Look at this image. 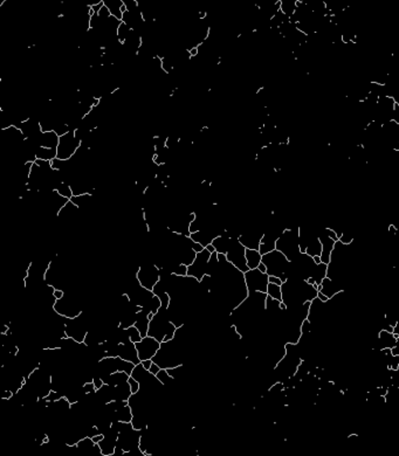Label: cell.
<instances>
[{
	"label": "cell",
	"mask_w": 399,
	"mask_h": 456,
	"mask_svg": "<svg viewBox=\"0 0 399 456\" xmlns=\"http://www.w3.org/2000/svg\"><path fill=\"white\" fill-rule=\"evenodd\" d=\"M319 286L310 284L306 280L288 278L282 283V302L288 307H296L311 302L317 297Z\"/></svg>",
	"instance_id": "1"
},
{
	"label": "cell",
	"mask_w": 399,
	"mask_h": 456,
	"mask_svg": "<svg viewBox=\"0 0 399 456\" xmlns=\"http://www.w3.org/2000/svg\"><path fill=\"white\" fill-rule=\"evenodd\" d=\"M262 262L267 267V274L270 276L280 277L283 282L288 280L290 261L282 252L274 249V251L262 255Z\"/></svg>",
	"instance_id": "2"
},
{
	"label": "cell",
	"mask_w": 399,
	"mask_h": 456,
	"mask_svg": "<svg viewBox=\"0 0 399 456\" xmlns=\"http://www.w3.org/2000/svg\"><path fill=\"white\" fill-rule=\"evenodd\" d=\"M317 264L319 263L315 262L313 256L308 255L307 253H301L294 260L290 261L288 278L307 281L310 277H313L314 273L316 272Z\"/></svg>",
	"instance_id": "3"
},
{
	"label": "cell",
	"mask_w": 399,
	"mask_h": 456,
	"mask_svg": "<svg viewBox=\"0 0 399 456\" xmlns=\"http://www.w3.org/2000/svg\"><path fill=\"white\" fill-rule=\"evenodd\" d=\"M276 249L282 252L289 261L294 260L299 254L300 249V227L285 228L282 234L276 241Z\"/></svg>",
	"instance_id": "4"
},
{
	"label": "cell",
	"mask_w": 399,
	"mask_h": 456,
	"mask_svg": "<svg viewBox=\"0 0 399 456\" xmlns=\"http://www.w3.org/2000/svg\"><path fill=\"white\" fill-rule=\"evenodd\" d=\"M53 310L63 318H76L83 312L79 300L73 292H66L62 298L54 302Z\"/></svg>",
	"instance_id": "5"
},
{
	"label": "cell",
	"mask_w": 399,
	"mask_h": 456,
	"mask_svg": "<svg viewBox=\"0 0 399 456\" xmlns=\"http://www.w3.org/2000/svg\"><path fill=\"white\" fill-rule=\"evenodd\" d=\"M136 277L142 287L152 290L161 280V268L156 262H145L137 268Z\"/></svg>",
	"instance_id": "6"
},
{
	"label": "cell",
	"mask_w": 399,
	"mask_h": 456,
	"mask_svg": "<svg viewBox=\"0 0 399 456\" xmlns=\"http://www.w3.org/2000/svg\"><path fill=\"white\" fill-rule=\"evenodd\" d=\"M81 144L82 142L75 130H71L65 135L60 136V142L57 145V158L71 159L80 149Z\"/></svg>",
	"instance_id": "7"
},
{
	"label": "cell",
	"mask_w": 399,
	"mask_h": 456,
	"mask_svg": "<svg viewBox=\"0 0 399 456\" xmlns=\"http://www.w3.org/2000/svg\"><path fill=\"white\" fill-rule=\"evenodd\" d=\"M226 257L228 262L232 263L234 267L241 270V272L246 273L250 270L247 266V261H246V247L240 242L238 237H232L231 239L230 248L226 253Z\"/></svg>",
	"instance_id": "8"
},
{
	"label": "cell",
	"mask_w": 399,
	"mask_h": 456,
	"mask_svg": "<svg viewBox=\"0 0 399 456\" xmlns=\"http://www.w3.org/2000/svg\"><path fill=\"white\" fill-rule=\"evenodd\" d=\"M245 280L250 292H266L267 294L270 275L258 268L250 269L245 273Z\"/></svg>",
	"instance_id": "9"
},
{
	"label": "cell",
	"mask_w": 399,
	"mask_h": 456,
	"mask_svg": "<svg viewBox=\"0 0 399 456\" xmlns=\"http://www.w3.org/2000/svg\"><path fill=\"white\" fill-rule=\"evenodd\" d=\"M211 253L209 249L205 247L201 252H199L197 254V257L191 266H189V272H187V275L189 276H193L196 277L197 280L200 281L205 275L207 274V266H209V260L211 257Z\"/></svg>",
	"instance_id": "10"
},
{
	"label": "cell",
	"mask_w": 399,
	"mask_h": 456,
	"mask_svg": "<svg viewBox=\"0 0 399 456\" xmlns=\"http://www.w3.org/2000/svg\"><path fill=\"white\" fill-rule=\"evenodd\" d=\"M135 345L137 348L138 357L142 362V360L154 358L158 348L161 347V342L151 336H145L142 338L141 342L135 343Z\"/></svg>",
	"instance_id": "11"
},
{
	"label": "cell",
	"mask_w": 399,
	"mask_h": 456,
	"mask_svg": "<svg viewBox=\"0 0 399 456\" xmlns=\"http://www.w3.org/2000/svg\"><path fill=\"white\" fill-rule=\"evenodd\" d=\"M117 357H121V358L128 360V362H132L136 365L141 363L135 343H132L131 341L118 343Z\"/></svg>",
	"instance_id": "12"
},
{
	"label": "cell",
	"mask_w": 399,
	"mask_h": 456,
	"mask_svg": "<svg viewBox=\"0 0 399 456\" xmlns=\"http://www.w3.org/2000/svg\"><path fill=\"white\" fill-rule=\"evenodd\" d=\"M398 335L389 332L387 330H381L377 338L372 344V350H383V348H392L397 345Z\"/></svg>",
	"instance_id": "13"
},
{
	"label": "cell",
	"mask_w": 399,
	"mask_h": 456,
	"mask_svg": "<svg viewBox=\"0 0 399 456\" xmlns=\"http://www.w3.org/2000/svg\"><path fill=\"white\" fill-rule=\"evenodd\" d=\"M265 231H259V229H251V231L245 232L239 235V241L248 249H258L260 248V242H261L262 237H264Z\"/></svg>",
	"instance_id": "14"
},
{
	"label": "cell",
	"mask_w": 399,
	"mask_h": 456,
	"mask_svg": "<svg viewBox=\"0 0 399 456\" xmlns=\"http://www.w3.org/2000/svg\"><path fill=\"white\" fill-rule=\"evenodd\" d=\"M320 240L322 243V254H321V260L323 263L329 264L330 262L331 253L334 251L335 245H336V240L332 237L326 232V228H323L320 233Z\"/></svg>",
	"instance_id": "15"
},
{
	"label": "cell",
	"mask_w": 399,
	"mask_h": 456,
	"mask_svg": "<svg viewBox=\"0 0 399 456\" xmlns=\"http://www.w3.org/2000/svg\"><path fill=\"white\" fill-rule=\"evenodd\" d=\"M60 142V136L55 131H42L37 137L39 146L47 147V149L57 150V145Z\"/></svg>",
	"instance_id": "16"
},
{
	"label": "cell",
	"mask_w": 399,
	"mask_h": 456,
	"mask_svg": "<svg viewBox=\"0 0 399 456\" xmlns=\"http://www.w3.org/2000/svg\"><path fill=\"white\" fill-rule=\"evenodd\" d=\"M321 286H322V289H321L320 292H323V294H325L326 296H328L329 298H332L335 295H337L338 292H344V288H343L342 284L336 282V281L331 280V278L328 277V276H326L325 280L322 281Z\"/></svg>",
	"instance_id": "17"
},
{
	"label": "cell",
	"mask_w": 399,
	"mask_h": 456,
	"mask_svg": "<svg viewBox=\"0 0 399 456\" xmlns=\"http://www.w3.org/2000/svg\"><path fill=\"white\" fill-rule=\"evenodd\" d=\"M102 2L103 5L108 8L112 17L122 20L123 13L127 11L123 0H102Z\"/></svg>",
	"instance_id": "18"
},
{
	"label": "cell",
	"mask_w": 399,
	"mask_h": 456,
	"mask_svg": "<svg viewBox=\"0 0 399 456\" xmlns=\"http://www.w3.org/2000/svg\"><path fill=\"white\" fill-rule=\"evenodd\" d=\"M129 377H130V374L123 372V371H116V372L105 377V378H103V382H105V384L107 385L118 386L128 382Z\"/></svg>",
	"instance_id": "19"
},
{
	"label": "cell",
	"mask_w": 399,
	"mask_h": 456,
	"mask_svg": "<svg viewBox=\"0 0 399 456\" xmlns=\"http://www.w3.org/2000/svg\"><path fill=\"white\" fill-rule=\"evenodd\" d=\"M79 211H80V208L77 207V206L75 205L72 200H69L67 204L63 206L61 210L59 211L56 218H60V219H63V220L73 219V218L77 216Z\"/></svg>",
	"instance_id": "20"
},
{
	"label": "cell",
	"mask_w": 399,
	"mask_h": 456,
	"mask_svg": "<svg viewBox=\"0 0 399 456\" xmlns=\"http://www.w3.org/2000/svg\"><path fill=\"white\" fill-rule=\"evenodd\" d=\"M246 261H247V266L250 269L258 268L262 261V254L258 249L246 248Z\"/></svg>",
	"instance_id": "21"
},
{
	"label": "cell",
	"mask_w": 399,
	"mask_h": 456,
	"mask_svg": "<svg viewBox=\"0 0 399 456\" xmlns=\"http://www.w3.org/2000/svg\"><path fill=\"white\" fill-rule=\"evenodd\" d=\"M92 198H94V194L83 193V194H79V196H73L71 200L77 206V207L80 208V211H81V210H85V208L91 205Z\"/></svg>",
	"instance_id": "22"
},
{
	"label": "cell",
	"mask_w": 399,
	"mask_h": 456,
	"mask_svg": "<svg viewBox=\"0 0 399 456\" xmlns=\"http://www.w3.org/2000/svg\"><path fill=\"white\" fill-rule=\"evenodd\" d=\"M306 253L310 256H321L322 254V243H321L320 237H314L306 247Z\"/></svg>",
	"instance_id": "23"
},
{
	"label": "cell",
	"mask_w": 399,
	"mask_h": 456,
	"mask_svg": "<svg viewBox=\"0 0 399 456\" xmlns=\"http://www.w3.org/2000/svg\"><path fill=\"white\" fill-rule=\"evenodd\" d=\"M299 2L300 0H280V10L290 18L296 11Z\"/></svg>",
	"instance_id": "24"
},
{
	"label": "cell",
	"mask_w": 399,
	"mask_h": 456,
	"mask_svg": "<svg viewBox=\"0 0 399 456\" xmlns=\"http://www.w3.org/2000/svg\"><path fill=\"white\" fill-rule=\"evenodd\" d=\"M55 190L57 191V193H60L62 197H65V198H67V199H69V200H71V199H72V197L74 196V194H73V190H72L71 185H69L68 182H59V184H57V186H56Z\"/></svg>",
	"instance_id": "25"
},
{
	"label": "cell",
	"mask_w": 399,
	"mask_h": 456,
	"mask_svg": "<svg viewBox=\"0 0 399 456\" xmlns=\"http://www.w3.org/2000/svg\"><path fill=\"white\" fill-rule=\"evenodd\" d=\"M267 295L271 296L272 298H275V300L282 301L281 286L270 282V284H268V289H267Z\"/></svg>",
	"instance_id": "26"
},
{
	"label": "cell",
	"mask_w": 399,
	"mask_h": 456,
	"mask_svg": "<svg viewBox=\"0 0 399 456\" xmlns=\"http://www.w3.org/2000/svg\"><path fill=\"white\" fill-rule=\"evenodd\" d=\"M130 32H131V28H130L129 26L126 24V22L121 21V24L117 28V39H118V41H121V42L126 41L127 37L129 36Z\"/></svg>",
	"instance_id": "27"
},
{
	"label": "cell",
	"mask_w": 399,
	"mask_h": 456,
	"mask_svg": "<svg viewBox=\"0 0 399 456\" xmlns=\"http://www.w3.org/2000/svg\"><path fill=\"white\" fill-rule=\"evenodd\" d=\"M156 377H157V379L160 380L163 386H166V385L171 384L172 382H175V379L172 378L171 374L169 373V371H167L166 368H161V371L156 374Z\"/></svg>",
	"instance_id": "28"
},
{
	"label": "cell",
	"mask_w": 399,
	"mask_h": 456,
	"mask_svg": "<svg viewBox=\"0 0 399 456\" xmlns=\"http://www.w3.org/2000/svg\"><path fill=\"white\" fill-rule=\"evenodd\" d=\"M127 330V335H128V338L130 339V341H131L132 343H138V342H141L142 341V338H143V336H142V333H141V331L137 329V328L135 327V325H131V327H129L128 329H126Z\"/></svg>",
	"instance_id": "29"
},
{
	"label": "cell",
	"mask_w": 399,
	"mask_h": 456,
	"mask_svg": "<svg viewBox=\"0 0 399 456\" xmlns=\"http://www.w3.org/2000/svg\"><path fill=\"white\" fill-rule=\"evenodd\" d=\"M187 272H189V266L184 263H178L172 270V274L178 275V276H187Z\"/></svg>",
	"instance_id": "30"
},
{
	"label": "cell",
	"mask_w": 399,
	"mask_h": 456,
	"mask_svg": "<svg viewBox=\"0 0 399 456\" xmlns=\"http://www.w3.org/2000/svg\"><path fill=\"white\" fill-rule=\"evenodd\" d=\"M128 383H129L130 388H131V393H132V394H134V393H137V392L141 390V384H140V382H138L137 379H135L132 376H130V377H129Z\"/></svg>",
	"instance_id": "31"
},
{
	"label": "cell",
	"mask_w": 399,
	"mask_h": 456,
	"mask_svg": "<svg viewBox=\"0 0 399 456\" xmlns=\"http://www.w3.org/2000/svg\"><path fill=\"white\" fill-rule=\"evenodd\" d=\"M124 6H126L127 11H136L140 10V4H138L137 0H123Z\"/></svg>",
	"instance_id": "32"
},
{
	"label": "cell",
	"mask_w": 399,
	"mask_h": 456,
	"mask_svg": "<svg viewBox=\"0 0 399 456\" xmlns=\"http://www.w3.org/2000/svg\"><path fill=\"white\" fill-rule=\"evenodd\" d=\"M338 240H340L342 243H344V245H351V243L355 241L354 237H352L351 234L346 233V232H343L342 235H341L340 239H338Z\"/></svg>",
	"instance_id": "33"
},
{
	"label": "cell",
	"mask_w": 399,
	"mask_h": 456,
	"mask_svg": "<svg viewBox=\"0 0 399 456\" xmlns=\"http://www.w3.org/2000/svg\"><path fill=\"white\" fill-rule=\"evenodd\" d=\"M392 121H395L396 123L399 124V104L396 103L395 109H393L392 112Z\"/></svg>",
	"instance_id": "34"
},
{
	"label": "cell",
	"mask_w": 399,
	"mask_h": 456,
	"mask_svg": "<svg viewBox=\"0 0 399 456\" xmlns=\"http://www.w3.org/2000/svg\"><path fill=\"white\" fill-rule=\"evenodd\" d=\"M149 371H150V372H151L152 374H155V376H156V374H157V373L161 371V367L158 366V365L156 364V363H152L151 367H150V370H149Z\"/></svg>",
	"instance_id": "35"
},
{
	"label": "cell",
	"mask_w": 399,
	"mask_h": 456,
	"mask_svg": "<svg viewBox=\"0 0 399 456\" xmlns=\"http://www.w3.org/2000/svg\"><path fill=\"white\" fill-rule=\"evenodd\" d=\"M142 365H143L144 368H146V370H150V367H151V365H152V359H145V360H142Z\"/></svg>",
	"instance_id": "36"
},
{
	"label": "cell",
	"mask_w": 399,
	"mask_h": 456,
	"mask_svg": "<svg viewBox=\"0 0 399 456\" xmlns=\"http://www.w3.org/2000/svg\"><path fill=\"white\" fill-rule=\"evenodd\" d=\"M270 282H271V283H275V284H279V286H282L283 281L281 280V278H280V277H277V276H270Z\"/></svg>",
	"instance_id": "37"
},
{
	"label": "cell",
	"mask_w": 399,
	"mask_h": 456,
	"mask_svg": "<svg viewBox=\"0 0 399 456\" xmlns=\"http://www.w3.org/2000/svg\"><path fill=\"white\" fill-rule=\"evenodd\" d=\"M317 297H319L320 300H321V301H323V302H328L329 300H330V298H329L328 296H326L325 294H323V292H319V294H317Z\"/></svg>",
	"instance_id": "38"
},
{
	"label": "cell",
	"mask_w": 399,
	"mask_h": 456,
	"mask_svg": "<svg viewBox=\"0 0 399 456\" xmlns=\"http://www.w3.org/2000/svg\"><path fill=\"white\" fill-rule=\"evenodd\" d=\"M391 351H392V354H393V356H399V339H398L397 345H396L395 347H392V348H391Z\"/></svg>",
	"instance_id": "39"
},
{
	"label": "cell",
	"mask_w": 399,
	"mask_h": 456,
	"mask_svg": "<svg viewBox=\"0 0 399 456\" xmlns=\"http://www.w3.org/2000/svg\"><path fill=\"white\" fill-rule=\"evenodd\" d=\"M258 269H259V270H261V272H264V273H267V267H266V264H265L264 262H262V261H261V263L259 264Z\"/></svg>",
	"instance_id": "40"
},
{
	"label": "cell",
	"mask_w": 399,
	"mask_h": 456,
	"mask_svg": "<svg viewBox=\"0 0 399 456\" xmlns=\"http://www.w3.org/2000/svg\"><path fill=\"white\" fill-rule=\"evenodd\" d=\"M314 260H315V262H316V263L322 262V260H321V256H314Z\"/></svg>",
	"instance_id": "41"
}]
</instances>
